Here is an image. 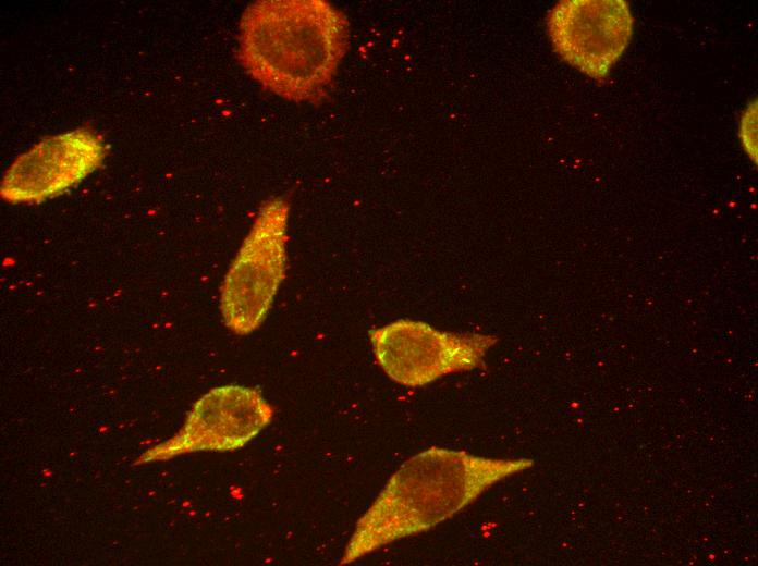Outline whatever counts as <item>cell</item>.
<instances>
[{"label": "cell", "instance_id": "ba28073f", "mask_svg": "<svg viewBox=\"0 0 758 566\" xmlns=\"http://www.w3.org/2000/svg\"><path fill=\"white\" fill-rule=\"evenodd\" d=\"M739 137L744 151L757 162V102L745 110L739 123Z\"/></svg>", "mask_w": 758, "mask_h": 566}, {"label": "cell", "instance_id": "3957f363", "mask_svg": "<svg viewBox=\"0 0 758 566\" xmlns=\"http://www.w3.org/2000/svg\"><path fill=\"white\" fill-rule=\"evenodd\" d=\"M289 212L285 198L266 200L224 275L220 311L237 335L261 325L285 278Z\"/></svg>", "mask_w": 758, "mask_h": 566}, {"label": "cell", "instance_id": "5b68a950", "mask_svg": "<svg viewBox=\"0 0 758 566\" xmlns=\"http://www.w3.org/2000/svg\"><path fill=\"white\" fill-rule=\"evenodd\" d=\"M261 392L237 384L211 389L197 399L181 429L148 448L136 465L200 451H232L254 439L272 419Z\"/></svg>", "mask_w": 758, "mask_h": 566}, {"label": "cell", "instance_id": "6da1fadb", "mask_svg": "<svg viewBox=\"0 0 758 566\" xmlns=\"http://www.w3.org/2000/svg\"><path fill=\"white\" fill-rule=\"evenodd\" d=\"M345 14L325 0H261L239 24L237 59L264 89L293 102L323 99L349 49Z\"/></svg>", "mask_w": 758, "mask_h": 566}, {"label": "cell", "instance_id": "8992f818", "mask_svg": "<svg viewBox=\"0 0 758 566\" xmlns=\"http://www.w3.org/2000/svg\"><path fill=\"white\" fill-rule=\"evenodd\" d=\"M634 16L624 0H562L547 16L554 51L586 76L606 79L632 39Z\"/></svg>", "mask_w": 758, "mask_h": 566}, {"label": "cell", "instance_id": "277c9868", "mask_svg": "<svg viewBox=\"0 0 758 566\" xmlns=\"http://www.w3.org/2000/svg\"><path fill=\"white\" fill-rule=\"evenodd\" d=\"M369 339L379 367L407 387H420L443 376L481 367L487 352L498 342L491 334L445 332L413 319L374 328Z\"/></svg>", "mask_w": 758, "mask_h": 566}, {"label": "cell", "instance_id": "7a4b0ae2", "mask_svg": "<svg viewBox=\"0 0 758 566\" xmlns=\"http://www.w3.org/2000/svg\"><path fill=\"white\" fill-rule=\"evenodd\" d=\"M533 465L525 457L489 458L436 446L414 455L358 519L340 564L450 519L493 484Z\"/></svg>", "mask_w": 758, "mask_h": 566}, {"label": "cell", "instance_id": "52a82bcc", "mask_svg": "<svg viewBox=\"0 0 758 566\" xmlns=\"http://www.w3.org/2000/svg\"><path fill=\"white\" fill-rule=\"evenodd\" d=\"M106 156L103 139L87 127L46 137L7 169L0 196L12 205L40 202L59 196L100 168Z\"/></svg>", "mask_w": 758, "mask_h": 566}]
</instances>
